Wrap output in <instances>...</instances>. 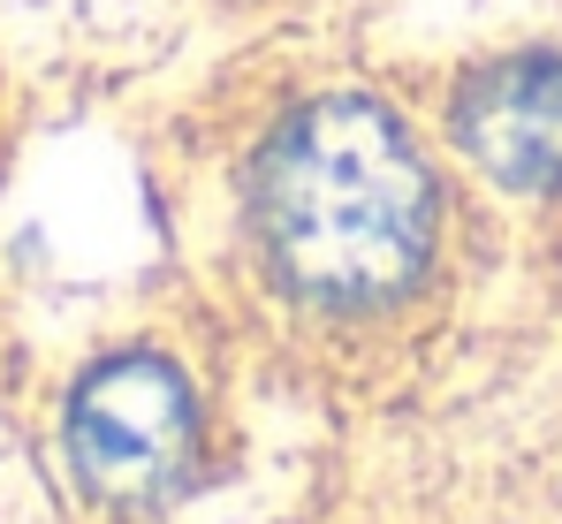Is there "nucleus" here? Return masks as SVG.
Listing matches in <instances>:
<instances>
[{"label":"nucleus","instance_id":"1","mask_svg":"<svg viewBox=\"0 0 562 524\" xmlns=\"http://www.w3.org/2000/svg\"><path fill=\"white\" fill-rule=\"evenodd\" d=\"M251 228L274 274L335 312L387 304L434 252V175L373 99H312L251 168Z\"/></svg>","mask_w":562,"mask_h":524},{"label":"nucleus","instance_id":"2","mask_svg":"<svg viewBox=\"0 0 562 524\" xmlns=\"http://www.w3.org/2000/svg\"><path fill=\"white\" fill-rule=\"evenodd\" d=\"M198 403L160 357H106L69 395V464L106 502H153L183 479Z\"/></svg>","mask_w":562,"mask_h":524},{"label":"nucleus","instance_id":"3","mask_svg":"<svg viewBox=\"0 0 562 524\" xmlns=\"http://www.w3.org/2000/svg\"><path fill=\"white\" fill-rule=\"evenodd\" d=\"M457 145L509 190H562V62L517 54L457 91Z\"/></svg>","mask_w":562,"mask_h":524}]
</instances>
